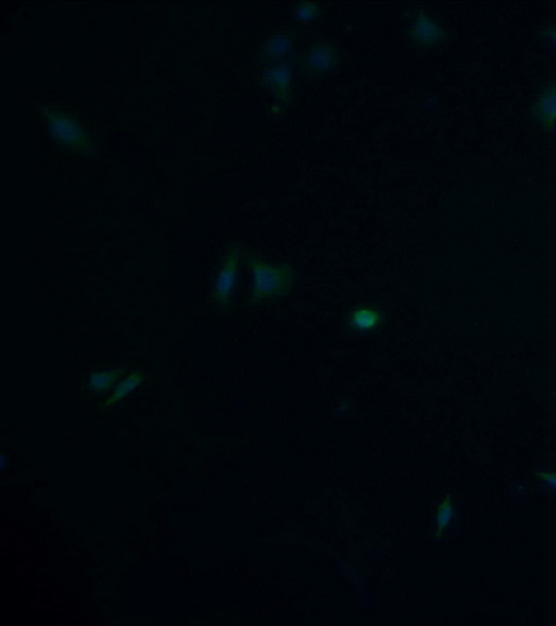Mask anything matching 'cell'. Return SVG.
Instances as JSON below:
<instances>
[{
    "label": "cell",
    "mask_w": 556,
    "mask_h": 626,
    "mask_svg": "<svg viewBox=\"0 0 556 626\" xmlns=\"http://www.w3.org/2000/svg\"><path fill=\"white\" fill-rule=\"evenodd\" d=\"M245 265L252 277L250 304L287 297L296 285V271L290 264L272 265L254 253L246 252Z\"/></svg>",
    "instance_id": "6da1fadb"
},
{
    "label": "cell",
    "mask_w": 556,
    "mask_h": 626,
    "mask_svg": "<svg viewBox=\"0 0 556 626\" xmlns=\"http://www.w3.org/2000/svg\"><path fill=\"white\" fill-rule=\"evenodd\" d=\"M47 123V130L55 143L86 156H94L95 146L77 118L68 111L55 107H40Z\"/></svg>",
    "instance_id": "7a4b0ae2"
},
{
    "label": "cell",
    "mask_w": 556,
    "mask_h": 626,
    "mask_svg": "<svg viewBox=\"0 0 556 626\" xmlns=\"http://www.w3.org/2000/svg\"><path fill=\"white\" fill-rule=\"evenodd\" d=\"M246 250L233 245L224 254L216 281L213 284V304L224 312L231 308L233 295L238 280L240 264L244 261Z\"/></svg>",
    "instance_id": "3957f363"
},
{
    "label": "cell",
    "mask_w": 556,
    "mask_h": 626,
    "mask_svg": "<svg viewBox=\"0 0 556 626\" xmlns=\"http://www.w3.org/2000/svg\"><path fill=\"white\" fill-rule=\"evenodd\" d=\"M340 62L337 46L328 40L314 41L298 61L299 72L307 79H319L334 72Z\"/></svg>",
    "instance_id": "277c9868"
},
{
    "label": "cell",
    "mask_w": 556,
    "mask_h": 626,
    "mask_svg": "<svg viewBox=\"0 0 556 626\" xmlns=\"http://www.w3.org/2000/svg\"><path fill=\"white\" fill-rule=\"evenodd\" d=\"M294 67L290 62L271 65L262 72L261 84L275 98V106L282 110L292 103Z\"/></svg>",
    "instance_id": "5b68a950"
},
{
    "label": "cell",
    "mask_w": 556,
    "mask_h": 626,
    "mask_svg": "<svg viewBox=\"0 0 556 626\" xmlns=\"http://www.w3.org/2000/svg\"><path fill=\"white\" fill-rule=\"evenodd\" d=\"M296 39L297 32L294 29L275 32L260 47L258 60L269 66L288 62L294 53Z\"/></svg>",
    "instance_id": "8992f818"
},
{
    "label": "cell",
    "mask_w": 556,
    "mask_h": 626,
    "mask_svg": "<svg viewBox=\"0 0 556 626\" xmlns=\"http://www.w3.org/2000/svg\"><path fill=\"white\" fill-rule=\"evenodd\" d=\"M384 324V311L375 305H357L348 312L346 317V329L360 336L374 335L383 329Z\"/></svg>",
    "instance_id": "52a82bcc"
},
{
    "label": "cell",
    "mask_w": 556,
    "mask_h": 626,
    "mask_svg": "<svg viewBox=\"0 0 556 626\" xmlns=\"http://www.w3.org/2000/svg\"><path fill=\"white\" fill-rule=\"evenodd\" d=\"M446 36L441 25L425 11L417 12L409 29L411 41L422 47L435 46L444 41Z\"/></svg>",
    "instance_id": "ba28073f"
},
{
    "label": "cell",
    "mask_w": 556,
    "mask_h": 626,
    "mask_svg": "<svg viewBox=\"0 0 556 626\" xmlns=\"http://www.w3.org/2000/svg\"><path fill=\"white\" fill-rule=\"evenodd\" d=\"M533 118L538 127L546 133L556 125V80L542 87L533 106Z\"/></svg>",
    "instance_id": "9c48e42d"
},
{
    "label": "cell",
    "mask_w": 556,
    "mask_h": 626,
    "mask_svg": "<svg viewBox=\"0 0 556 626\" xmlns=\"http://www.w3.org/2000/svg\"><path fill=\"white\" fill-rule=\"evenodd\" d=\"M125 368H113L105 371H96L90 375L88 390L93 394H104L123 377Z\"/></svg>",
    "instance_id": "30bf717a"
},
{
    "label": "cell",
    "mask_w": 556,
    "mask_h": 626,
    "mask_svg": "<svg viewBox=\"0 0 556 626\" xmlns=\"http://www.w3.org/2000/svg\"><path fill=\"white\" fill-rule=\"evenodd\" d=\"M144 380L145 372L142 369L132 372L128 378H125L117 385L115 391L106 400L104 408H111L119 404L126 396L133 393L139 385H142Z\"/></svg>",
    "instance_id": "8fae6325"
},
{
    "label": "cell",
    "mask_w": 556,
    "mask_h": 626,
    "mask_svg": "<svg viewBox=\"0 0 556 626\" xmlns=\"http://www.w3.org/2000/svg\"><path fill=\"white\" fill-rule=\"evenodd\" d=\"M453 513L454 509L451 496H447L444 500H442L437 510L436 532L438 535L447 529L453 518Z\"/></svg>",
    "instance_id": "7c38bea8"
},
{
    "label": "cell",
    "mask_w": 556,
    "mask_h": 626,
    "mask_svg": "<svg viewBox=\"0 0 556 626\" xmlns=\"http://www.w3.org/2000/svg\"><path fill=\"white\" fill-rule=\"evenodd\" d=\"M321 15V7L314 2H302L298 4L294 11L295 20L298 23H308L317 19Z\"/></svg>",
    "instance_id": "4fadbf2b"
},
{
    "label": "cell",
    "mask_w": 556,
    "mask_h": 626,
    "mask_svg": "<svg viewBox=\"0 0 556 626\" xmlns=\"http://www.w3.org/2000/svg\"><path fill=\"white\" fill-rule=\"evenodd\" d=\"M536 478L541 484L556 491V472L540 468L536 470Z\"/></svg>",
    "instance_id": "5bb4252c"
},
{
    "label": "cell",
    "mask_w": 556,
    "mask_h": 626,
    "mask_svg": "<svg viewBox=\"0 0 556 626\" xmlns=\"http://www.w3.org/2000/svg\"><path fill=\"white\" fill-rule=\"evenodd\" d=\"M541 39L556 46V24H549L540 31Z\"/></svg>",
    "instance_id": "9a60e30c"
}]
</instances>
